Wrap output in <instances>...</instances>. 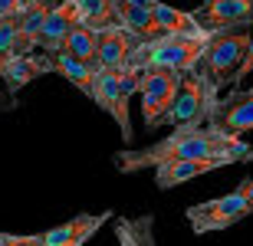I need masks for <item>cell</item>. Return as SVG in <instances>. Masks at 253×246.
Listing matches in <instances>:
<instances>
[{
  "label": "cell",
  "instance_id": "6da1fadb",
  "mask_svg": "<svg viewBox=\"0 0 253 246\" xmlns=\"http://www.w3.org/2000/svg\"><path fill=\"white\" fill-rule=\"evenodd\" d=\"M244 138L220 132L217 125H204V128H174L168 132L161 141L138 148V151H119L112 158L115 168L122 174H135L141 168H161V164H174V161H197V158H211V154L230 151Z\"/></svg>",
  "mask_w": 253,
  "mask_h": 246
},
{
  "label": "cell",
  "instance_id": "7a4b0ae2",
  "mask_svg": "<svg viewBox=\"0 0 253 246\" xmlns=\"http://www.w3.org/2000/svg\"><path fill=\"white\" fill-rule=\"evenodd\" d=\"M211 33H168L151 43H141L131 56V72H191L197 66V59L204 53Z\"/></svg>",
  "mask_w": 253,
  "mask_h": 246
},
{
  "label": "cell",
  "instance_id": "3957f363",
  "mask_svg": "<svg viewBox=\"0 0 253 246\" xmlns=\"http://www.w3.org/2000/svg\"><path fill=\"white\" fill-rule=\"evenodd\" d=\"M217 105H220V89L211 79H204L197 69H191L181 76L178 95H174V105H171L165 125H171V128H204V125H211Z\"/></svg>",
  "mask_w": 253,
  "mask_h": 246
},
{
  "label": "cell",
  "instance_id": "277c9868",
  "mask_svg": "<svg viewBox=\"0 0 253 246\" xmlns=\"http://www.w3.org/2000/svg\"><path fill=\"white\" fill-rule=\"evenodd\" d=\"M250 30L253 27L211 33V39H207V46H204V53H201V59H197L194 69L204 79H211L217 89H220V85H227V82H234L237 69H240V63H244V56H247Z\"/></svg>",
  "mask_w": 253,
  "mask_h": 246
},
{
  "label": "cell",
  "instance_id": "5b68a950",
  "mask_svg": "<svg viewBox=\"0 0 253 246\" xmlns=\"http://www.w3.org/2000/svg\"><path fill=\"white\" fill-rule=\"evenodd\" d=\"M250 213H253V177H247L230 194H224V197L191 207L188 223L194 233H214V230H227V227H234V223H240Z\"/></svg>",
  "mask_w": 253,
  "mask_h": 246
},
{
  "label": "cell",
  "instance_id": "8992f818",
  "mask_svg": "<svg viewBox=\"0 0 253 246\" xmlns=\"http://www.w3.org/2000/svg\"><path fill=\"white\" fill-rule=\"evenodd\" d=\"M138 72H99L95 69V92H92V102L102 108L105 115H112L119 128H122V138L131 141L135 132H131V112H128V102L131 95L138 92Z\"/></svg>",
  "mask_w": 253,
  "mask_h": 246
},
{
  "label": "cell",
  "instance_id": "52a82bcc",
  "mask_svg": "<svg viewBox=\"0 0 253 246\" xmlns=\"http://www.w3.org/2000/svg\"><path fill=\"white\" fill-rule=\"evenodd\" d=\"M184 72H161V69H151V72H138V92H141V115H145V128H158L165 125L171 105H174V95H178V85Z\"/></svg>",
  "mask_w": 253,
  "mask_h": 246
},
{
  "label": "cell",
  "instance_id": "ba28073f",
  "mask_svg": "<svg viewBox=\"0 0 253 246\" xmlns=\"http://www.w3.org/2000/svg\"><path fill=\"white\" fill-rule=\"evenodd\" d=\"M253 158V148L247 141H240L237 148L230 151H220V154H211V158H197V161H174V164H161L155 168V184L161 190H171L184 184L191 177H201V174H211L217 168H227V164H237V161H250Z\"/></svg>",
  "mask_w": 253,
  "mask_h": 246
},
{
  "label": "cell",
  "instance_id": "9c48e42d",
  "mask_svg": "<svg viewBox=\"0 0 253 246\" xmlns=\"http://www.w3.org/2000/svg\"><path fill=\"white\" fill-rule=\"evenodd\" d=\"M191 17L204 33L253 27V0H204L197 10H191Z\"/></svg>",
  "mask_w": 253,
  "mask_h": 246
},
{
  "label": "cell",
  "instance_id": "30bf717a",
  "mask_svg": "<svg viewBox=\"0 0 253 246\" xmlns=\"http://www.w3.org/2000/svg\"><path fill=\"white\" fill-rule=\"evenodd\" d=\"M141 43L125 33L119 23L99 30V49H95V69L99 72H131V56Z\"/></svg>",
  "mask_w": 253,
  "mask_h": 246
},
{
  "label": "cell",
  "instance_id": "8fae6325",
  "mask_svg": "<svg viewBox=\"0 0 253 246\" xmlns=\"http://www.w3.org/2000/svg\"><path fill=\"white\" fill-rule=\"evenodd\" d=\"M211 125H217L220 132L234 135V138H240L244 132H253V89H247V92L237 89L227 99H220Z\"/></svg>",
  "mask_w": 253,
  "mask_h": 246
},
{
  "label": "cell",
  "instance_id": "7c38bea8",
  "mask_svg": "<svg viewBox=\"0 0 253 246\" xmlns=\"http://www.w3.org/2000/svg\"><path fill=\"white\" fill-rule=\"evenodd\" d=\"M112 217H115L112 210H102V213H79V217H73V220H66V223H59V227L46 230V233H43V243L46 246H83V243H89V237H95L99 227L109 223Z\"/></svg>",
  "mask_w": 253,
  "mask_h": 246
},
{
  "label": "cell",
  "instance_id": "4fadbf2b",
  "mask_svg": "<svg viewBox=\"0 0 253 246\" xmlns=\"http://www.w3.org/2000/svg\"><path fill=\"white\" fill-rule=\"evenodd\" d=\"M49 72H53V56L33 49V53H27V56L10 59L7 69L0 72V85H3V92L17 95L23 85H30L33 79H40V76H49Z\"/></svg>",
  "mask_w": 253,
  "mask_h": 246
},
{
  "label": "cell",
  "instance_id": "5bb4252c",
  "mask_svg": "<svg viewBox=\"0 0 253 246\" xmlns=\"http://www.w3.org/2000/svg\"><path fill=\"white\" fill-rule=\"evenodd\" d=\"M76 23H79V20H76L73 3H69V0H56L53 10H49V17H46V23H43V30H40V36H37V49L56 56L59 49H63L66 36H69V30H73Z\"/></svg>",
  "mask_w": 253,
  "mask_h": 246
},
{
  "label": "cell",
  "instance_id": "9a60e30c",
  "mask_svg": "<svg viewBox=\"0 0 253 246\" xmlns=\"http://www.w3.org/2000/svg\"><path fill=\"white\" fill-rule=\"evenodd\" d=\"M115 237L119 246H158L155 243V217H115Z\"/></svg>",
  "mask_w": 253,
  "mask_h": 246
},
{
  "label": "cell",
  "instance_id": "2e32d148",
  "mask_svg": "<svg viewBox=\"0 0 253 246\" xmlns=\"http://www.w3.org/2000/svg\"><path fill=\"white\" fill-rule=\"evenodd\" d=\"M95 49H99V30H89L83 23H76L69 30V36L63 43V56L76 59V63H85V66H95Z\"/></svg>",
  "mask_w": 253,
  "mask_h": 246
},
{
  "label": "cell",
  "instance_id": "e0dca14e",
  "mask_svg": "<svg viewBox=\"0 0 253 246\" xmlns=\"http://www.w3.org/2000/svg\"><path fill=\"white\" fill-rule=\"evenodd\" d=\"M53 72L63 76L66 82H73L83 95L92 99V92H95V66H85V63H76V59L56 53V56H53Z\"/></svg>",
  "mask_w": 253,
  "mask_h": 246
},
{
  "label": "cell",
  "instance_id": "ac0fdd59",
  "mask_svg": "<svg viewBox=\"0 0 253 246\" xmlns=\"http://www.w3.org/2000/svg\"><path fill=\"white\" fill-rule=\"evenodd\" d=\"M76 10V20L89 30H105L115 27V7L112 0H69Z\"/></svg>",
  "mask_w": 253,
  "mask_h": 246
},
{
  "label": "cell",
  "instance_id": "d6986e66",
  "mask_svg": "<svg viewBox=\"0 0 253 246\" xmlns=\"http://www.w3.org/2000/svg\"><path fill=\"white\" fill-rule=\"evenodd\" d=\"M151 17L158 23V30L168 36V33H201V27L194 23L188 10H178V7H168V3H161L155 0V7H151Z\"/></svg>",
  "mask_w": 253,
  "mask_h": 246
},
{
  "label": "cell",
  "instance_id": "ffe728a7",
  "mask_svg": "<svg viewBox=\"0 0 253 246\" xmlns=\"http://www.w3.org/2000/svg\"><path fill=\"white\" fill-rule=\"evenodd\" d=\"M27 53H33V46H30L27 39L20 36V30H17V17L0 20V72L7 69L10 59L27 56Z\"/></svg>",
  "mask_w": 253,
  "mask_h": 246
},
{
  "label": "cell",
  "instance_id": "44dd1931",
  "mask_svg": "<svg viewBox=\"0 0 253 246\" xmlns=\"http://www.w3.org/2000/svg\"><path fill=\"white\" fill-rule=\"evenodd\" d=\"M53 3H56V0H43V3H33V7H27V10H20V13H17L20 36L27 39L33 49H37V36H40V30H43V23H46Z\"/></svg>",
  "mask_w": 253,
  "mask_h": 246
},
{
  "label": "cell",
  "instance_id": "7402d4cb",
  "mask_svg": "<svg viewBox=\"0 0 253 246\" xmlns=\"http://www.w3.org/2000/svg\"><path fill=\"white\" fill-rule=\"evenodd\" d=\"M0 246H46L43 233L37 237H23V233H0Z\"/></svg>",
  "mask_w": 253,
  "mask_h": 246
},
{
  "label": "cell",
  "instance_id": "603a6c76",
  "mask_svg": "<svg viewBox=\"0 0 253 246\" xmlns=\"http://www.w3.org/2000/svg\"><path fill=\"white\" fill-rule=\"evenodd\" d=\"M250 72H253V30H250V43H247V56H244V63H240V69H237L234 82H240V79H247Z\"/></svg>",
  "mask_w": 253,
  "mask_h": 246
},
{
  "label": "cell",
  "instance_id": "cb8c5ba5",
  "mask_svg": "<svg viewBox=\"0 0 253 246\" xmlns=\"http://www.w3.org/2000/svg\"><path fill=\"white\" fill-rule=\"evenodd\" d=\"M20 13V0H0V20H10Z\"/></svg>",
  "mask_w": 253,
  "mask_h": 246
},
{
  "label": "cell",
  "instance_id": "d4e9b609",
  "mask_svg": "<svg viewBox=\"0 0 253 246\" xmlns=\"http://www.w3.org/2000/svg\"><path fill=\"white\" fill-rule=\"evenodd\" d=\"M33 3H43V0H20V10H27V7H33Z\"/></svg>",
  "mask_w": 253,
  "mask_h": 246
}]
</instances>
